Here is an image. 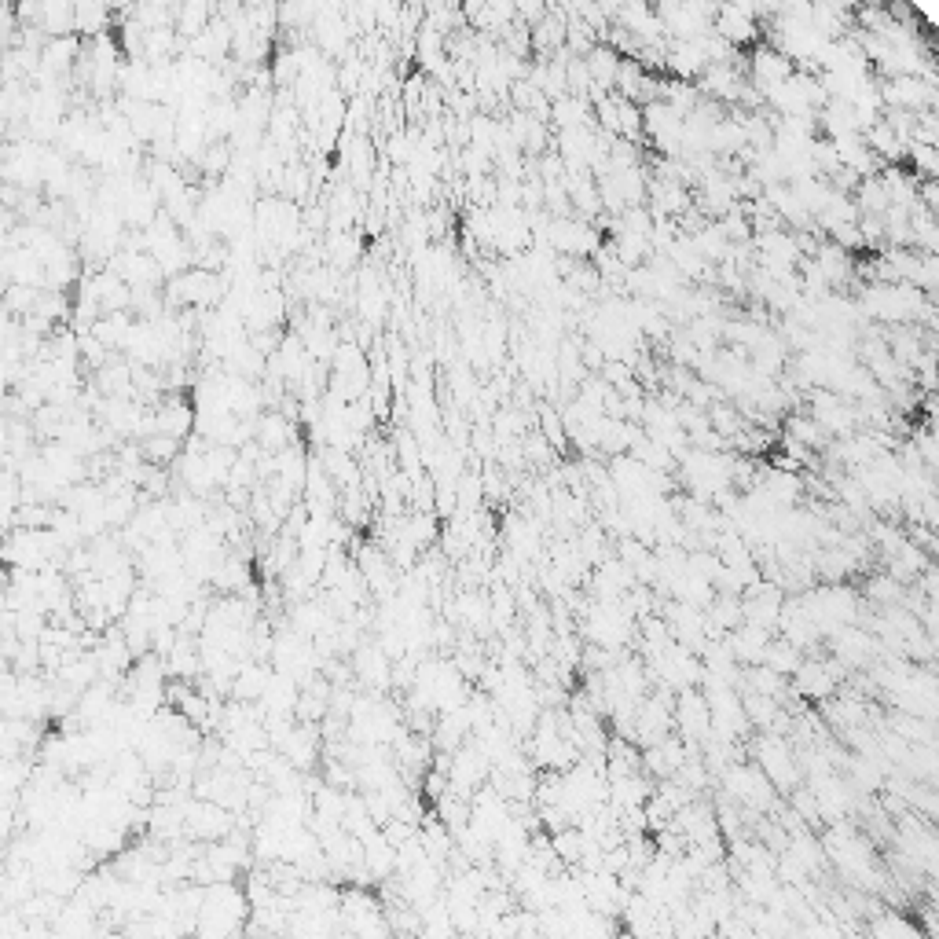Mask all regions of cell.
Masks as SVG:
<instances>
[{
	"instance_id": "cell-6",
	"label": "cell",
	"mask_w": 939,
	"mask_h": 939,
	"mask_svg": "<svg viewBox=\"0 0 939 939\" xmlns=\"http://www.w3.org/2000/svg\"><path fill=\"white\" fill-rule=\"evenodd\" d=\"M151 415H155V433H166V437H177V441L191 437L195 422H199V411H191L184 400H173V397L158 411H151Z\"/></svg>"
},
{
	"instance_id": "cell-2",
	"label": "cell",
	"mask_w": 939,
	"mask_h": 939,
	"mask_svg": "<svg viewBox=\"0 0 939 939\" xmlns=\"http://www.w3.org/2000/svg\"><path fill=\"white\" fill-rule=\"evenodd\" d=\"M184 822H188L191 837L206 840V844L228 840L235 833V815L228 807L213 804V800H191V804L184 807Z\"/></svg>"
},
{
	"instance_id": "cell-7",
	"label": "cell",
	"mask_w": 939,
	"mask_h": 939,
	"mask_svg": "<svg viewBox=\"0 0 939 939\" xmlns=\"http://www.w3.org/2000/svg\"><path fill=\"white\" fill-rule=\"evenodd\" d=\"M837 668H829V664L822 661H804L800 664V672H796V690L804 697H811V701H822V697L833 694V686H837Z\"/></svg>"
},
{
	"instance_id": "cell-5",
	"label": "cell",
	"mask_w": 939,
	"mask_h": 939,
	"mask_svg": "<svg viewBox=\"0 0 939 939\" xmlns=\"http://www.w3.org/2000/svg\"><path fill=\"white\" fill-rule=\"evenodd\" d=\"M727 789L734 793V800L756 807V811H763V807L771 804V793H774V785L767 782V774H763L760 767H730Z\"/></svg>"
},
{
	"instance_id": "cell-1",
	"label": "cell",
	"mask_w": 939,
	"mask_h": 939,
	"mask_svg": "<svg viewBox=\"0 0 939 939\" xmlns=\"http://www.w3.org/2000/svg\"><path fill=\"white\" fill-rule=\"evenodd\" d=\"M246 921H250V899L239 884H206L195 939H239Z\"/></svg>"
},
{
	"instance_id": "cell-10",
	"label": "cell",
	"mask_w": 939,
	"mask_h": 939,
	"mask_svg": "<svg viewBox=\"0 0 939 939\" xmlns=\"http://www.w3.org/2000/svg\"><path fill=\"white\" fill-rule=\"evenodd\" d=\"M111 8H103V4H96V0H89V4H78V34H85L89 41H96V37L107 34V26H111Z\"/></svg>"
},
{
	"instance_id": "cell-9",
	"label": "cell",
	"mask_w": 939,
	"mask_h": 939,
	"mask_svg": "<svg viewBox=\"0 0 939 939\" xmlns=\"http://www.w3.org/2000/svg\"><path fill=\"white\" fill-rule=\"evenodd\" d=\"M140 452L151 466H169L180 459V441L177 437H166V433H151L140 441Z\"/></svg>"
},
{
	"instance_id": "cell-4",
	"label": "cell",
	"mask_w": 939,
	"mask_h": 939,
	"mask_svg": "<svg viewBox=\"0 0 939 939\" xmlns=\"http://www.w3.org/2000/svg\"><path fill=\"white\" fill-rule=\"evenodd\" d=\"M756 760H760V771L767 774V782L778 785V789H789L796 782V763H793V749L785 745L782 738H767L756 745Z\"/></svg>"
},
{
	"instance_id": "cell-3",
	"label": "cell",
	"mask_w": 939,
	"mask_h": 939,
	"mask_svg": "<svg viewBox=\"0 0 939 939\" xmlns=\"http://www.w3.org/2000/svg\"><path fill=\"white\" fill-rule=\"evenodd\" d=\"M675 730L686 741H701L712 734V705L701 690H683L679 705H675Z\"/></svg>"
},
{
	"instance_id": "cell-8",
	"label": "cell",
	"mask_w": 939,
	"mask_h": 939,
	"mask_svg": "<svg viewBox=\"0 0 939 939\" xmlns=\"http://www.w3.org/2000/svg\"><path fill=\"white\" fill-rule=\"evenodd\" d=\"M364 870L371 877H393L397 873V848L389 844L382 829L371 840H364Z\"/></svg>"
}]
</instances>
